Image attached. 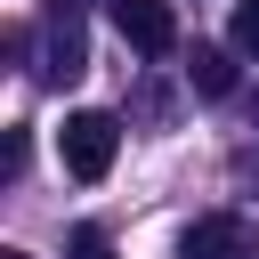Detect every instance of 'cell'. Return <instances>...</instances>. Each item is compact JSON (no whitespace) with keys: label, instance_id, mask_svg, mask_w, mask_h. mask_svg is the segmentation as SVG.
I'll return each instance as SVG.
<instances>
[{"label":"cell","instance_id":"obj_7","mask_svg":"<svg viewBox=\"0 0 259 259\" xmlns=\"http://www.w3.org/2000/svg\"><path fill=\"white\" fill-rule=\"evenodd\" d=\"M65 259H113V235H105V227H73Z\"/></svg>","mask_w":259,"mask_h":259},{"label":"cell","instance_id":"obj_8","mask_svg":"<svg viewBox=\"0 0 259 259\" xmlns=\"http://www.w3.org/2000/svg\"><path fill=\"white\" fill-rule=\"evenodd\" d=\"M0 162H8V178H24V162H32V138H24V130H8V154H0Z\"/></svg>","mask_w":259,"mask_h":259},{"label":"cell","instance_id":"obj_10","mask_svg":"<svg viewBox=\"0 0 259 259\" xmlns=\"http://www.w3.org/2000/svg\"><path fill=\"white\" fill-rule=\"evenodd\" d=\"M251 121H259V97H251Z\"/></svg>","mask_w":259,"mask_h":259},{"label":"cell","instance_id":"obj_2","mask_svg":"<svg viewBox=\"0 0 259 259\" xmlns=\"http://www.w3.org/2000/svg\"><path fill=\"white\" fill-rule=\"evenodd\" d=\"M178 259H259V227L243 210H202L178 243Z\"/></svg>","mask_w":259,"mask_h":259},{"label":"cell","instance_id":"obj_6","mask_svg":"<svg viewBox=\"0 0 259 259\" xmlns=\"http://www.w3.org/2000/svg\"><path fill=\"white\" fill-rule=\"evenodd\" d=\"M227 49H235V57H259V0H235V24H227Z\"/></svg>","mask_w":259,"mask_h":259},{"label":"cell","instance_id":"obj_9","mask_svg":"<svg viewBox=\"0 0 259 259\" xmlns=\"http://www.w3.org/2000/svg\"><path fill=\"white\" fill-rule=\"evenodd\" d=\"M0 259H32V251H0Z\"/></svg>","mask_w":259,"mask_h":259},{"label":"cell","instance_id":"obj_5","mask_svg":"<svg viewBox=\"0 0 259 259\" xmlns=\"http://www.w3.org/2000/svg\"><path fill=\"white\" fill-rule=\"evenodd\" d=\"M186 81H194V97H235V49H210V40H194V57H186Z\"/></svg>","mask_w":259,"mask_h":259},{"label":"cell","instance_id":"obj_4","mask_svg":"<svg viewBox=\"0 0 259 259\" xmlns=\"http://www.w3.org/2000/svg\"><path fill=\"white\" fill-rule=\"evenodd\" d=\"M81 73H89L81 16H73V8H49V57H40V81H49V89H65V81H81Z\"/></svg>","mask_w":259,"mask_h":259},{"label":"cell","instance_id":"obj_1","mask_svg":"<svg viewBox=\"0 0 259 259\" xmlns=\"http://www.w3.org/2000/svg\"><path fill=\"white\" fill-rule=\"evenodd\" d=\"M57 154H65V170H73L81 186H97V178L113 170V154H121V121H113V113H97V105H81V113H65Z\"/></svg>","mask_w":259,"mask_h":259},{"label":"cell","instance_id":"obj_3","mask_svg":"<svg viewBox=\"0 0 259 259\" xmlns=\"http://www.w3.org/2000/svg\"><path fill=\"white\" fill-rule=\"evenodd\" d=\"M113 32H121L138 57H170V49H178V8H170V0H113Z\"/></svg>","mask_w":259,"mask_h":259}]
</instances>
